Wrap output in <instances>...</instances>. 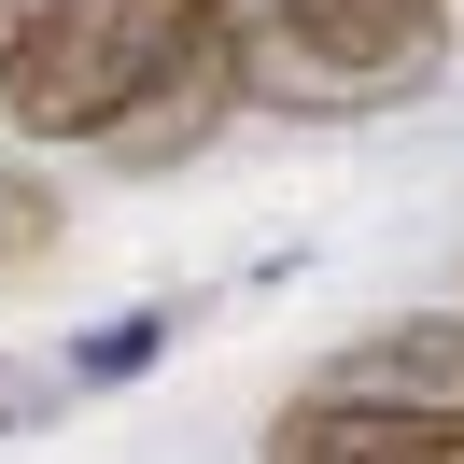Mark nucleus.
<instances>
[{
	"label": "nucleus",
	"instance_id": "obj_1",
	"mask_svg": "<svg viewBox=\"0 0 464 464\" xmlns=\"http://www.w3.org/2000/svg\"><path fill=\"white\" fill-rule=\"evenodd\" d=\"M211 29H239V0H29L0 43V113L29 141H113Z\"/></svg>",
	"mask_w": 464,
	"mask_h": 464
},
{
	"label": "nucleus",
	"instance_id": "obj_2",
	"mask_svg": "<svg viewBox=\"0 0 464 464\" xmlns=\"http://www.w3.org/2000/svg\"><path fill=\"white\" fill-rule=\"evenodd\" d=\"M450 71V0H254L239 99L267 113H394Z\"/></svg>",
	"mask_w": 464,
	"mask_h": 464
},
{
	"label": "nucleus",
	"instance_id": "obj_3",
	"mask_svg": "<svg viewBox=\"0 0 464 464\" xmlns=\"http://www.w3.org/2000/svg\"><path fill=\"white\" fill-rule=\"evenodd\" d=\"M267 464H464V408H352V394H295L267 422Z\"/></svg>",
	"mask_w": 464,
	"mask_h": 464
},
{
	"label": "nucleus",
	"instance_id": "obj_4",
	"mask_svg": "<svg viewBox=\"0 0 464 464\" xmlns=\"http://www.w3.org/2000/svg\"><path fill=\"white\" fill-rule=\"evenodd\" d=\"M310 394H352V408H464V324H380V338H352Z\"/></svg>",
	"mask_w": 464,
	"mask_h": 464
},
{
	"label": "nucleus",
	"instance_id": "obj_5",
	"mask_svg": "<svg viewBox=\"0 0 464 464\" xmlns=\"http://www.w3.org/2000/svg\"><path fill=\"white\" fill-rule=\"evenodd\" d=\"M226 113H239V29H211L198 57H183L169 85H155L141 113L113 127V141H99V155H113V169H169V155H198V141H211Z\"/></svg>",
	"mask_w": 464,
	"mask_h": 464
},
{
	"label": "nucleus",
	"instance_id": "obj_6",
	"mask_svg": "<svg viewBox=\"0 0 464 464\" xmlns=\"http://www.w3.org/2000/svg\"><path fill=\"white\" fill-rule=\"evenodd\" d=\"M155 352H169V310H113V324H85V338H71V394H99V380H141Z\"/></svg>",
	"mask_w": 464,
	"mask_h": 464
},
{
	"label": "nucleus",
	"instance_id": "obj_7",
	"mask_svg": "<svg viewBox=\"0 0 464 464\" xmlns=\"http://www.w3.org/2000/svg\"><path fill=\"white\" fill-rule=\"evenodd\" d=\"M43 254H57V198L43 183H0V282H29Z\"/></svg>",
	"mask_w": 464,
	"mask_h": 464
},
{
	"label": "nucleus",
	"instance_id": "obj_8",
	"mask_svg": "<svg viewBox=\"0 0 464 464\" xmlns=\"http://www.w3.org/2000/svg\"><path fill=\"white\" fill-rule=\"evenodd\" d=\"M57 408H71V380H57V366H14V352H0V436L57 422Z\"/></svg>",
	"mask_w": 464,
	"mask_h": 464
},
{
	"label": "nucleus",
	"instance_id": "obj_9",
	"mask_svg": "<svg viewBox=\"0 0 464 464\" xmlns=\"http://www.w3.org/2000/svg\"><path fill=\"white\" fill-rule=\"evenodd\" d=\"M14 14H29V0H0V43H14Z\"/></svg>",
	"mask_w": 464,
	"mask_h": 464
}]
</instances>
